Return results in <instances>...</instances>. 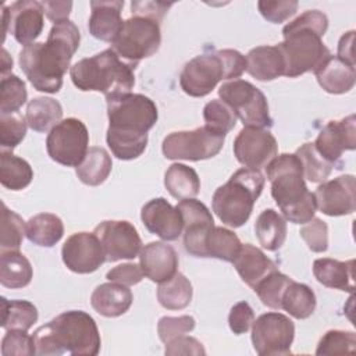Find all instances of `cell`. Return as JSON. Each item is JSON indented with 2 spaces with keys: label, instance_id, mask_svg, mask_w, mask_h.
<instances>
[{
  "label": "cell",
  "instance_id": "1",
  "mask_svg": "<svg viewBox=\"0 0 356 356\" xmlns=\"http://www.w3.org/2000/svg\"><path fill=\"white\" fill-rule=\"evenodd\" d=\"M81 33L70 21L51 26L46 42H33L19 51V67L32 86L44 93H57L63 86L71 58L79 47Z\"/></svg>",
  "mask_w": 356,
  "mask_h": 356
},
{
  "label": "cell",
  "instance_id": "2",
  "mask_svg": "<svg viewBox=\"0 0 356 356\" xmlns=\"http://www.w3.org/2000/svg\"><path fill=\"white\" fill-rule=\"evenodd\" d=\"M327 28L328 18L318 10H307L284 26V42L277 46L285 61V76L296 78L314 72L331 56L323 43Z\"/></svg>",
  "mask_w": 356,
  "mask_h": 356
},
{
  "label": "cell",
  "instance_id": "3",
  "mask_svg": "<svg viewBox=\"0 0 356 356\" xmlns=\"http://www.w3.org/2000/svg\"><path fill=\"white\" fill-rule=\"evenodd\" d=\"M36 355L95 356L100 350V334L92 316L82 310H68L39 327L33 335Z\"/></svg>",
  "mask_w": 356,
  "mask_h": 356
},
{
  "label": "cell",
  "instance_id": "4",
  "mask_svg": "<svg viewBox=\"0 0 356 356\" xmlns=\"http://www.w3.org/2000/svg\"><path fill=\"white\" fill-rule=\"evenodd\" d=\"M266 174L271 182V196L284 218L305 224L314 217L316 197L306 186L302 164L295 153L275 156L266 165Z\"/></svg>",
  "mask_w": 356,
  "mask_h": 356
},
{
  "label": "cell",
  "instance_id": "5",
  "mask_svg": "<svg viewBox=\"0 0 356 356\" xmlns=\"http://www.w3.org/2000/svg\"><path fill=\"white\" fill-rule=\"evenodd\" d=\"M134 70L110 47L75 63L70 68V76L79 90L102 92L110 99L131 93L135 85Z\"/></svg>",
  "mask_w": 356,
  "mask_h": 356
},
{
  "label": "cell",
  "instance_id": "6",
  "mask_svg": "<svg viewBox=\"0 0 356 356\" xmlns=\"http://www.w3.org/2000/svg\"><path fill=\"white\" fill-rule=\"evenodd\" d=\"M264 182L266 179L260 170L245 167L235 171L228 182L216 189L213 211L222 224L231 228L242 227L249 220Z\"/></svg>",
  "mask_w": 356,
  "mask_h": 356
},
{
  "label": "cell",
  "instance_id": "7",
  "mask_svg": "<svg viewBox=\"0 0 356 356\" xmlns=\"http://www.w3.org/2000/svg\"><path fill=\"white\" fill-rule=\"evenodd\" d=\"M107 100L108 129L132 135H147L157 122L159 111L152 99L140 93H127Z\"/></svg>",
  "mask_w": 356,
  "mask_h": 356
},
{
  "label": "cell",
  "instance_id": "8",
  "mask_svg": "<svg viewBox=\"0 0 356 356\" xmlns=\"http://www.w3.org/2000/svg\"><path fill=\"white\" fill-rule=\"evenodd\" d=\"M161 43L160 24L146 17H131L122 22V26L111 42L115 54L131 67L153 56Z\"/></svg>",
  "mask_w": 356,
  "mask_h": 356
},
{
  "label": "cell",
  "instance_id": "9",
  "mask_svg": "<svg viewBox=\"0 0 356 356\" xmlns=\"http://www.w3.org/2000/svg\"><path fill=\"white\" fill-rule=\"evenodd\" d=\"M218 96L232 108L243 127L270 128L273 125L267 99L253 83L243 79L228 81L220 86Z\"/></svg>",
  "mask_w": 356,
  "mask_h": 356
},
{
  "label": "cell",
  "instance_id": "10",
  "mask_svg": "<svg viewBox=\"0 0 356 356\" xmlns=\"http://www.w3.org/2000/svg\"><path fill=\"white\" fill-rule=\"evenodd\" d=\"M224 139V135H220L204 125L192 131L168 134L163 140L161 149L165 159L199 161L218 154L222 149Z\"/></svg>",
  "mask_w": 356,
  "mask_h": 356
},
{
  "label": "cell",
  "instance_id": "11",
  "mask_svg": "<svg viewBox=\"0 0 356 356\" xmlns=\"http://www.w3.org/2000/svg\"><path fill=\"white\" fill-rule=\"evenodd\" d=\"M89 132L78 118L61 120L47 135L46 149L51 160L67 167H78L89 150Z\"/></svg>",
  "mask_w": 356,
  "mask_h": 356
},
{
  "label": "cell",
  "instance_id": "12",
  "mask_svg": "<svg viewBox=\"0 0 356 356\" xmlns=\"http://www.w3.org/2000/svg\"><path fill=\"white\" fill-rule=\"evenodd\" d=\"M293 337L292 320L278 312L264 313L252 324V343L260 356L291 353Z\"/></svg>",
  "mask_w": 356,
  "mask_h": 356
},
{
  "label": "cell",
  "instance_id": "13",
  "mask_svg": "<svg viewBox=\"0 0 356 356\" xmlns=\"http://www.w3.org/2000/svg\"><path fill=\"white\" fill-rule=\"evenodd\" d=\"M43 7L35 0H18L10 7L1 6L3 40L10 32L24 46L35 42L43 31Z\"/></svg>",
  "mask_w": 356,
  "mask_h": 356
},
{
  "label": "cell",
  "instance_id": "14",
  "mask_svg": "<svg viewBox=\"0 0 356 356\" xmlns=\"http://www.w3.org/2000/svg\"><path fill=\"white\" fill-rule=\"evenodd\" d=\"M221 79H225L224 64L218 53L214 51L189 60L179 75V85L186 95L203 97L209 95Z\"/></svg>",
  "mask_w": 356,
  "mask_h": 356
},
{
  "label": "cell",
  "instance_id": "15",
  "mask_svg": "<svg viewBox=\"0 0 356 356\" xmlns=\"http://www.w3.org/2000/svg\"><path fill=\"white\" fill-rule=\"evenodd\" d=\"M184 221V246L195 257H207L206 241L216 227L207 206L193 197L182 199L175 206Z\"/></svg>",
  "mask_w": 356,
  "mask_h": 356
},
{
  "label": "cell",
  "instance_id": "16",
  "mask_svg": "<svg viewBox=\"0 0 356 356\" xmlns=\"http://www.w3.org/2000/svg\"><path fill=\"white\" fill-rule=\"evenodd\" d=\"M99 238L107 261L135 259L142 250V239L136 228L125 220H106L96 225Z\"/></svg>",
  "mask_w": 356,
  "mask_h": 356
},
{
  "label": "cell",
  "instance_id": "17",
  "mask_svg": "<svg viewBox=\"0 0 356 356\" xmlns=\"http://www.w3.org/2000/svg\"><path fill=\"white\" fill-rule=\"evenodd\" d=\"M277 152V140L267 128L243 127L234 140V156L246 168L266 167Z\"/></svg>",
  "mask_w": 356,
  "mask_h": 356
},
{
  "label": "cell",
  "instance_id": "18",
  "mask_svg": "<svg viewBox=\"0 0 356 356\" xmlns=\"http://www.w3.org/2000/svg\"><path fill=\"white\" fill-rule=\"evenodd\" d=\"M61 256L67 268L76 274H90L106 261L103 246L95 232H76L68 236Z\"/></svg>",
  "mask_w": 356,
  "mask_h": 356
},
{
  "label": "cell",
  "instance_id": "19",
  "mask_svg": "<svg viewBox=\"0 0 356 356\" xmlns=\"http://www.w3.org/2000/svg\"><path fill=\"white\" fill-rule=\"evenodd\" d=\"M317 209L330 217L352 214L356 209L355 177L341 175L330 181H323L314 192Z\"/></svg>",
  "mask_w": 356,
  "mask_h": 356
},
{
  "label": "cell",
  "instance_id": "20",
  "mask_svg": "<svg viewBox=\"0 0 356 356\" xmlns=\"http://www.w3.org/2000/svg\"><path fill=\"white\" fill-rule=\"evenodd\" d=\"M356 118L353 114L339 120L330 121L320 131L313 143L318 154L328 163L335 164L343 152L356 147Z\"/></svg>",
  "mask_w": 356,
  "mask_h": 356
},
{
  "label": "cell",
  "instance_id": "21",
  "mask_svg": "<svg viewBox=\"0 0 356 356\" xmlns=\"http://www.w3.org/2000/svg\"><path fill=\"white\" fill-rule=\"evenodd\" d=\"M140 218L149 232L160 236L164 241L178 239L184 229L181 213L164 197L149 200L142 207Z\"/></svg>",
  "mask_w": 356,
  "mask_h": 356
},
{
  "label": "cell",
  "instance_id": "22",
  "mask_svg": "<svg viewBox=\"0 0 356 356\" xmlns=\"http://www.w3.org/2000/svg\"><path fill=\"white\" fill-rule=\"evenodd\" d=\"M139 266L143 275L150 281L161 284L175 275L178 268V254L165 242H150L139 253Z\"/></svg>",
  "mask_w": 356,
  "mask_h": 356
},
{
  "label": "cell",
  "instance_id": "23",
  "mask_svg": "<svg viewBox=\"0 0 356 356\" xmlns=\"http://www.w3.org/2000/svg\"><path fill=\"white\" fill-rule=\"evenodd\" d=\"M122 7L124 1L121 0L90 1L92 13L88 22L90 35L99 40L111 43L118 35L124 22L121 19Z\"/></svg>",
  "mask_w": 356,
  "mask_h": 356
},
{
  "label": "cell",
  "instance_id": "24",
  "mask_svg": "<svg viewBox=\"0 0 356 356\" xmlns=\"http://www.w3.org/2000/svg\"><path fill=\"white\" fill-rule=\"evenodd\" d=\"M134 300L132 292L127 285L106 282L95 288L90 296L92 307L104 317H118L128 312Z\"/></svg>",
  "mask_w": 356,
  "mask_h": 356
},
{
  "label": "cell",
  "instance_id": "25",
  "mask_svg": "<svg viewBox=\"0 0 356 356\" xmlns=\"http://www.w3.org/2000/svg\"><path fill=\"white\" fill-rule=\"evenodd\" d=\"M232 263L242 281L250 288H254L259 281L277 270L275 263L268 259L259 248L250 243L241 246Z\"/></svg>",
  "mask_w": 356,
  "mask_h": 356
},
{
  "label": "cell",
  "instance_id": "26",
  "mask_svg": "<svg viewBox=\"0 0 356 356\" xmlns=\"http://www.w3.org/2000/svg\"><path fill=\"white\" fill-rule=\"evenodd\" d=\"M314 75L318 85L332 95L349 92L355 86L356 81L355 67L343 63L332 54L314 71Z\"/></svg>",
  "mask_w": 356,
  "mask_h": 356
},
{
  "label": "cell",
  "instance_id": "27",
  "mask_svg": "<svg viewBox=\"0 0 356 356\" xmlns=\"http://www.w3.org/2000/svg\"><path fill=\"white\" fill-rule=\"evenodd\" d=\"M355 260L339 261L335 259H317L313 263L316 280L327 288L353 292L355 289Z\"/></svg>",
  "mask_w": 356,
  "mask_h": 356
},
{
  "label": "cell",
  "instance_id": "28",
  "mask_svg": "<svg viewBox=\"0 0 356 356\" xmlns=\"http://www.w3.org/2000/svg\"><path fill=\"white\" fill-rule=\"evenodd\" d=\"M245 58L246 71L257 81H273L285 74V61L278 46H257Z\"/></svg>",
  "mask_w": 356,
  "mask_h": 356
},
{
  "label": "cell",
  "instance_id": "29",
  "mask_svg": "<svg viewBox=\"0 0 356 356\" xmlns=\"http://www.w3.org/2000/svg\"><path fill=\"white\" fill-rule=\"evenodd\" d=\"M33 275L29 260L19 250L0 253V282L6 288L19 289L26 286Z\"/></svg>",
  "mask_w": 356,
  "mask_h": 356
},
{
  "label": "cell",
  "instance_id": "30",
  "mask_svg": "<svg viewBox=\"0 0 356 356\" xmlns=\"http://www.w3.org/2000/svg\"><path fill=\"white\" fill-rule=\"evenodd\" d=\"M254 232L259 243L270 250H278L286 238V221L273 209L263 210L254 222Z\"/></svg>",
  "mask_w": 356,
  "mask_h": 356
},
{
  "label": "cell",
  "instance_id": "31",
  "mask_svg": "<svg viewBox=\"0 0 356 356\" xmlns=\"http://www.w3.org/2000/svg\"><path fill=\"white\" fill-rule=\"evenodd\" d=\"M63 117L61 104L53 97H33L26 106L28 127L36 132L51 131Z\"/></svg>",
  "mask_w": 356,
  "mask_h": 356
},
{
  "label": "cell",
  "instance_id": "32",
  "mask_svg": "<svg viewBox=\"0 0 356 356\" xmlns=\"http://www.w3.org/2000/svg\"><path fill=\"white\" fill-rule=\"evenodd\" d=\"M64 234L61 218L51 213H39L26 221V238L44 248L54 246Z\"/></svg>",
  "mask_w": 356,
  "mask_h": 356
},
{
  "label": "cell",
  "instance_id": "33",
  "mask_svg": "<svg viewBox=\"0 0 356 356\" xmlns=\"http://www.w3.org/2000/svg\"><path fill=\"white\" fill-rule=\"evenodd\" d=\"M164 185L175 199H191L199 193L200 179L197 172L185 164L174 163L164 175Z\"/></svg>",
  "mask_w": 356,
  "mask_h": 356
},
{
  "label": "cell",
  "instance_id": "34",
  "mask_svg": "<svg viewBox=\"0 0 356 356\" xmlns=\"http://www.w3.org/2000/svg\"><path fill=\"white\" fill-rule=\"evenodd\" d=\"M113 161L103 147H89L85 159L76 167V175L85 185L97 186L103 184L111 172Z\"/></svg>",
  "mask_w": 356,
  "mask_h": 356
},
{
  "label": "cell",
  "instance_id": "35",
  "mask_svg": "<svg viewBox=\"0 0 356 356\" xmlns=\"http://www.w3.org/2000/svg\"><path fill=\"white\" fill-rule=\"evenodd\" d=\"M33 178V171L29 163L13 152L1 150L0 156V182L4 188L11 191H21L26 188Z\"/></svg>",
  "mask_w": 356,
  "mask_h": 356
},
{
  "label": "cell",
  "instance_id": "36",
  "mask_svg": "<svg viewBox=\"0 0 356 356\" xmlns=\"http://www.w3.org/2000/svg\"><path fill=\"white\" fill-rule=\"evenodd\" d=\"M193 289L189 280L182 273H175L170 280L161 282L157 288L160 305L168 310H181L189 306Z\"/></svg>",
  "mask_w": 356,
  "mask_h": 356
},
{
  "label": "cell",
  "instance_id": "37",
  "mask_svg": "<svg viewBox=\"0 0 356 356\" xmlns=\"http://www.w3.org/2000/svg\"><path fill=\"white\" fill-rule=\"evenodd\" d=\"M281 309L298 320L307 318L316 309V295L306 284L292 280L282 293Z\"/></svg>",
  "mask_w": 356,
  "mask_h": 356
},
{
  "label": "cell",
  "instance_id": "38",
  "mask_svg": "<svg viewBox=\"0 0 356 356\" xmlns=\"http://www.w3.org/2000/svg\"><path fill=\"white\" fill-rule=\"evenodd\" d=\"M38 321V309L28 300L1 298V327L4 330L28 331Z\"/></svg>",
  "mask_w": 356,
  "mask_h": 356
},
{
  "label": "cell",
  "instance_id": "39",
  "mask_svg": "<svg viewBox=\"0 0 356 356\" xmlns=\"http://www.w3.org/2000/svg\"><path fill=\"white\" fill-rule=\"evenodd\" d=\"M242 243L239 238L229 229L214 227L207 236L206 250L207 257H216L224 261H234Z\"/></svg>",
  "mask_w": 356,
  "mask_h": 356
},
{
  "label": "cell",
  "instance_id": "40",
  "mask_svg": "<svg viewBox=\"0 0 356 356\" xmlns=\"http://www.w3.org/2000/svg\"><path fill=\"white\" fill-rule=\"evenodd\" d=\"M107 145L111 153L120 160H134L139 157L147 145V135H132L107 129Z\"/></svg>",
  "mask_w": 356,
  "mask_h": 356
},
{
  "label": "cell",
  "instance_id": "41",
  "mask_svg": "<svg viewBox=\"0 0 356 356\" xmlns=\"http://www.w3.org/2000/svg\"><path fill=\"white\" fill-rule=\"evenodd\" d=\"M295 154L300 160L303 177L307 178L310 182H323L332 171L334 164L323 159L316 150L314 145L310 142L302 145Z\"/></svg>",
  "mask_w": 356,
  "mask_h": 356
},
{
  "label": "cell",
  "instance_id": "42",
  "mask_svg": "<svg viewBox=\"0 0 356 356\" xmlns=\"http://www.w3.org/2000/svg\"><path fill=\"white\" fill-rule=\"evenodd\" d=\"M28 97L25 82L14 75H1L0 81V111L1 114L18 113L19 107L25 104Z\"/></svg>",
  "mask_w": 356,
  "mask_h": 356
},
{
  "label": "cell",
  "instance_id": "43",
  "mask_svg": "<svg viewBox=\"0 0 356 356\" xmlns=\"http://www.w3.org/2000/svg\"><path fill=\"white\" fill-rule=\"evenodd\" d=\"M1 239L0 253L8 250H19L24 235H26V222L15 211L1 204Z\"/></svg>",
  "mask_w": 356,
  "mask_h": 356
},
{
  "label": "cell",
  "instance_id": "44",
  "mask_svg": "<svg viewBox=\"0 0 356 356\" xmlns=\"http://www.w3.org/2000/svg\"><path fill=\"white\" fill-rule=\"evenodd\" d=\"M292 282V278L288 275L280 273V271H273L268 275H266L261 281H259L253 291L257 293L259 299L261 300L263 305L271 309H281V299L285 288Z\"/></svg>",
  "mask_w": 356,
  "mask_h": 356
},
{
  "label": "cell",
  "instance_id": "45",
  "mask_svg": "<svg viewBox=\"0 0 356 356\" xmlns=\"http://www.w3.org/2000/svg\"><path fill=\"white\" fill-rule=\"evenodd\" d=\"M206 127L220 135H227L236 124V115L232 108L220 99L209 102L203 108Z\"/></svg>",
  "mask_w": 356,
  "mask_h": 356
},
{
  "label": "cell",
  "instance_id": "46",
  "mask_svg": "<svg viewBox=\"0 0 356 356\" xmlns=\"http://www.w3.org/2000/svg\"><path fill=\"white\" fill-rule=\"evenodd\" d=\"M356 350V335L352 331L331 330L318 341L316 355H353Z\"/></svg>",
  "mask_w": 356,
  "mask_h": 356
},
{
  "label": "cell",
  "instance_id": "47",
  "mask_svg": "<svg viewBox=\"0 0 356 356\" xmlns=\"http://www.w3.org/2000/svg\"><path fill=\"white\" fill-rule=\"evenodd\" d=\"M28 122L19 113L1 114L0 115V145L1 150L13 152L18 146L26 134Z\"/></svg>",
  "mask_w": 356,
  "mask_h": 356
},
{
  "label": "cell",
  "instance_id": "48",
  "mask_svg": "<svg viewBox=\"0 0 356 356\" xmlns=\"http://www.w3.org/2000/svg\"><path fill=\"white\" fill-rule=\"evenodd\" d=\"M3 356H31L36 355L33 338L22 330H7L1 339Z\"/></svg>",
  "mask_w": 356,
  "mask_h": 356
},
{
  "label": "cell",
  "instance_id": "49",
  "mask_svg": "<svg viewBox=\"0 0 356 356\" xmlns=\"http://www.w3.org/2000/svg\"><path fill=\"white\" fill-rule=\"evenodd\" d=\"M299 234L312 252L323 253L327 250V248H328V227L323 220L313 217L310 221L305 222V225L300 228Z\"/></svg>",
  "mask_w": 356,
  "mask_h": 356
},
{
  "label": "cell",
  "instance_id": "50",
  "mask_svg": "<svg viewBox=\"0 0 356 356\" xmlns=\"http://www.w3.org/2000/svg\"><path fill=\"white\" fill-rule=\"evenodd\" d=\"M195 328V318L191 316H179V317H170L164 316L159 320L157 324V334L159 338L168 343L170 341L191 332Z\"/></svg>",
  "mask_w": 356,
  "mask_h": 356
},
{
  "label": "cell",
  "instance_id": "51",
  "mask_svg": "<svg viewBox=\"0 0 356 356\" xmlns=\"http://www.w3.org/2000/svg\"><path fill=\"white\" fill-rule=\"evenodd\" d=\"M257 8L263 18L273 24H281L292 17L298 10V1L295 0H278V1H267L260 0L257 3Z\"/></svg>",
  "mask_w": 356,
  "mask_h": 356
},
{
  "label": "cell",
  "instance_id": "52",
  "mask_svg": "<svg viewBox=\"0 0 356 356\" xmlns=\"http://www.w3.org/2000/svg\"><path fill=\"white\" fill-rule=\"evenodd\" d=\"M254 321L253 309L248 302H238L231 307L228 316V324L234 334L241 335L249 331Z\"/></svg>",
  "mask_w": 356,
  "mask_h": 356
},
{
  "label": "cell",
  "instance_id": "53",
  "mask_svg": "<svg viewBox=\"0 0 356 356\" xmlns=\"http://www.w3.org/2000/svg\"><path fill=\"white\" fill-rule=\"evenodd\" d=\"M106 278L113 282H118L122 285H136L143 278V271L139 264L135 263H124L113 267L110 271H107Z\"/></svg>",
  "mask_w": 356,
  "mask_h": 356
},
{
  "label": "cell",
  "instance_id": "54",
  "mask_svg": "<svg viewBox=\"0 0 356 356\" xmlns=\"http://www.w3.org/2000/svg\"><path fill=\"white\" fill-rule=\"evenodd\" d=\"M217 53L224 64L225 79H236L246 71V58L238 50L222 49Z\"/></svg>",
  "mask_w": 356,
  "mask_h": 356
},
{
  "label": "cell",
  "instance_id": "55",
  "mask_svg": "<svg viewBox=\"0 0 356 356\" xmlns=\"http://www.w3.org/2000/svg\"><path fill=\"white\" fill-rule=\"evenodd\" d=\"M165 355L175 356V355H206L203 345L193 337L181 335L168 343H165Z\"/></svg>",
  "mask_w": 356,
  "mask_h": 356
},
{
  "label": "cell",
  "instance_id": "56",
  "mask_svg": "<svg viewBox=\"0 0 356 356\" xmlns=\"http://www.w3.org/2000/svg\"><path fill=\"white\" fill-rule=\"evenodd\" d=\"M171 6L172 3H165V1H149V0L136 1L135 0L131 3V10H132V14L136 17H146L160 24Z\"/></svg>",
  "mask_w": 356,
  "mask_h": 356
},
{
  "label": "cell",
  "instance_id": "57",
  "mask_svg": "<svg viewBox=\"0 0 356 356\" xmlns=\"http://www.w3.org/2000/svg\"><path fill=\"white\" fill-rule=\"evenodd\" d=\"M43 13L54 24L68 19V15L72 8V1H42Z\"/></svg>",
  "mask_w": 356,
  "mask_h": 356
},
{
  "label": "cell",
  "instance_id": "58",
  "mask_svg": "<svg viewBox=\"0 0 356 356\" xmlns=\"http://www.w3.org/2000/svg\"><path fill=\"white\" fill-rule=\"evenodd\" d=\"M353 40H355V31H349L343 33L338 42V54L337 57L343 63L355 67L353 58Z\"/></svg>",
  "mask_w": 356,
  "mask_h": 356
},
{
  "label": "cell",
  "instance_id": "59",
  "mask_svg": "<svg viewBox=\"0 0 356 356\" xmlns=\"http://www.w3.org/2000/svg\"><path fill=\"white\" fill-rule=\"evenodd\" d=\"M0 65H1V75H7V74H11L10 71L13 70V58H11V56H8V51L3 47L1 49V63H0Z\"/></svg>",
  "mask_w": 356,
  "mask_h": 356
}]
</instances>
